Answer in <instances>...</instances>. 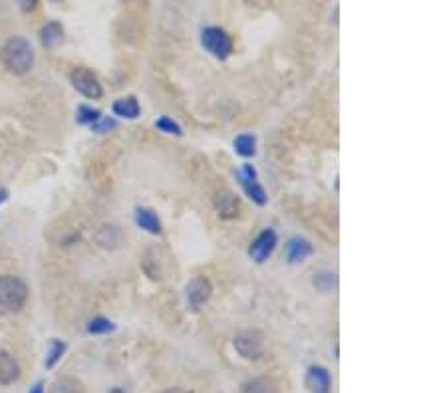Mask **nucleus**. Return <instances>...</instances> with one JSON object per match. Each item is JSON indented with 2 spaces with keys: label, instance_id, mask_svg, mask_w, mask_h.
<instances>
[{
  "label": "nucleus",
  "instance_id": "obj_1",
  "mask_svg": "<svg viewBox=\"0 0 447 393\" xmlns=\"http://www.w3.org/2000/svg\"><path fill=\"white\" fill-rule=\"evenodd\" d=\"M0 60H2L4 68L16 76L28 74L34 66V52H32L30 42L22 36L8 38L0 50Z\"/></svg>",
  "mask_w": 447,
  "mask_h": 393
},
{
  "label": "nucleus",
  "instance_id": "obj_2",
  "mask_svg": "<svg viewBox=\"0 0 447 393\" xmlns=\"http://www.w3.org/2000/svg\"><path fill=\"white\" fill-rule=\"evenodd\" d=\"M28 298L26 284L18 276H0V314L10 316L24 308Z\"/></svg>",
  "mask_w": 447,
  "mask_h": 393
},
{
  "label": "nucleus",
  "instance_id": "obj_3",
  "mask_svg": "<svg viewBox=\"0 0 447 393\" xmlns=\"http://www.w3.org/2000/svg\"><path fill=\"white\" fill-rule=\"evenodd\" d=\"M235 350L247 360H259L266 352V338L261 330H243L235 336Z\"/></svg>",
  "mask_w": 447,
  "mask_h": 393
},
{
  "label": "nucleus",
  "instance_id": "obj_4",
  "mask_svg": "<svg viewBox=\"0 0 447 393\" xmlns=\"http://www.w3.org/2000/svg\"><path fill=\"white\" fill-rule=\"evenodd\" d=\"M201 44L207 52H211L219 60L229 58L233 52V42L229 38V34L221 28H205L201 34Z\"/></svg>",
  "mask_w": 447,
  "mask_h": 393
},
{
  "label": "nucleus",
  "instance_id": "obj_5",
  "mask_svg": "<svg viewBox=\"0 0 447 393\" xmlns=\"http://www.w3.org/2000/svg\"><path fill=\"white\" fill-rule=\"evenodd\" d=\"M70 79H72V86L88 100H100L104 93L100 79L96 78V74L90 72L88 68H76Z\"/></svg>",
  "mask_w": 447,
  "mask_h": 393
},
{
  "label": "nucleus",
  "instance_id": "obj_6",
  "mask_svg": "<svg viewBox=\"0 0 447 393\" xmlns=\"http://www.w3.org/2000/svg\"><path fill=\"white\" fill-rule=\"evenodd\" d=\"M276 242H278V238H276L275 231H273V229H266V231H263L261 235L255 238V242L250 245V256L257 262H264L273 254V250L276 249Z\"/></svg>",
  "mask_w": 447,
  "mask_h": 393
},
{
  "label": "nucleus",
  "instance_id": "obj_7",
  "mask_svg": "<svg viewBox=\"0 0 447 393\" xmlns=\"http://www.w3.org/2000/svg\"><path fill=\"white\" fill-rule=\"evenodd\" d=\"M211 292H213V286H211V282L205 276L193 278L187 284V300L191 304V308L199 310L203 304H207V300L211 298Z\"/></svg>",
  "mask_w": 447,
  "mask_h": 393
},
{
  "label": "nucleus",
  "instance_id": "obj_8",
  "mask_svg": "<svg viewBox=\"0 0 447 393\" xmlns=\"http://www.w3.org/2000/svg\"><path fill=\"white\" fill-rule=\"evenodd\" d=\"M215 210H217V215L221 217V219H227V221H231V219H237L238 217V210H241V203H238V196L235 193H231V191H219L217 195H215Z\"/></svg>",
  "mask_w": 447,
  "mask_h": 393
},
{
  "label": "nucleus",
  "instance_id": "obj_9",
  "mask_svg": "<svg viewBox=\"0 0 447 393\" xmlns=\"http://www.w3.org/2000/svg\"><path fill=\"white\" fill-rule=\"evenodd\" d=\"M241 179H243V187L247 191V195L257 203V205H264L266 203V193L261 185L257 183V171L252 169L250 165H245L243 167V173H241Z\"/></svg>",
  "mask_w": 447,
  "mask_h": 393
},
{
  "label": "nucleus",
  "instance_id": "obj_10",
  "mask_svg": "<svg viewBox=\"0 0 447 393\" xmlns=\"http://www.w3.org/2000/svg\"><path fill=\"white\" fill-rule=\"evenodd\" d=\"M330 373L326 367L312 366L306 373V387L312 393H328L330 392Z\"/></svg>",
  "mask_w": 447,
  "mask_h": 393
},
{
  "label": "nucleus",
  "instance_id": "obj_11",
  "mask_svg": "<svg viewBox=\"0 0 447 393\" xmlns=\"http://www.w3.org/2000/svg\"><path fill=\"white\" fill-rule=\"evenodd\" d=\"M20 378V366L13 354L0 350V385H10Z\"/></svg>",
  "mask_w": 447,
  "mask_h": 393
},
{
  "label": "nucleus",
  "instance_id": "obj_12",
  "mask_svg": "<svg viewBox=\"0 0 447 393\" xmlns=\"http://www.w3.org/2000/svg\"><path fill=\"white\" fill-rule=\"evenodd\" d=\"M310 254H312V247H310L308 240H304V238H292V240H289V245H287V259H289V262H292V264L303 262Z\"/></svg>",
  "mask_w": 447,
  "mask_h": 393
},
{
  "label": "nucleus",
  "instance_id": "obj_13",
  "mask_svg": "<svg viewBox=\"0 0 447 393\" xmlns=\"http://www.w3.org/2000/svg\"><path fill=\"white\" fill-rule=\"evenodd\" d=\"M40 40L44 48H56L64 40V28L60 22H48L46 26L40 30Z\"/></svg>",
  "mask_w": 447,
  "mask_h": 393
},
{
  "label": "nucleus",
  "instance_id": "obj_14",
  "mask_svg": "<svg viewBox=\"0 0 447 393\" xmlns=\"http://www.w3.org/2000/svg\"><path fill=\"white\" fill-rule=\"evenodd\" d=\"M135 223L139 224L142 229H145L151 235H159L161 233V221L158 219V215L149 209H137L135 210Z\"/></svg>",
  "mask_w": 447,
  "mask_h": 393
},
{
  "label": "nucleus",
  "instance_id": "obj_15",
  "mask_svg": "<svg viewBox=\"0 0 447 393\" xmlns=\"http://www.w3.org/2000/svg\"><path fill=\"white\" fill-rule=\"evenodd\" d=\"M243 393H278V383L268 376H261V378L250 380L243 387Z\"/></svg>",
  "mask_w": 447,
  "mask_h": 393
},
{
  "label": "nucleus",
  "instance_id": "obj_16",
  "mask_svg": "<svg viewBox=\"0 0 447 393\" xmlns=\"http://www.w3.org/2000/svg\"><path fill=\"white\" fill-rule=\"evenodd\" d=\"M50 393H88L84 383L78 381L76 378H70V376H64V378H58L54 381L52 387H50Z\"/></svg>",
  "mask_w": 447,
  "mask_h": 393
},
{
  "label": "nucleus",
  "instance_id": "obj_17",
  "mask_svg": "<svg viewBox=\"0 0 447 393\" xmlns=\"http://www.w3.org/2000/svg\"><path fill=\"white\" fill-rule=\"evenodd\" d=\"M114 114L119 118L135 119L139 116V104L135 102V98H123L114 104Z\"/></svg>",
  "mask_w": 447,
  "mask_h": 393
},
{
  "label": "nucleus",
  "instance_id": "obj_18",
  "mask_svg": "<svg viewBox=\"0 0 447 393\" xmlns=\"http://www.w3.org/2000/svg\"><path fill=\"white\" fill-rule=\"evenodd\" d=\"M235 151H237L238 155H243V157H252L255 151H257V141H255V137L249 135V133L238 135L237 139H235Z\"/></svg>",
  "mask_w": 447,
  "mask_h": 393
},
{
  "label": "nucleus",
  "instance_id": "obj_19",
  "mask_svg": "<svg viewBox=\"0 0 447 393\" xmlns=\"http://www.w3.org/2000/svg\"><path fill=\"white\" fill-rule=\"evenodd\" d=\"M64 352H66V344L60 340H54L52 344H50V352H48V357H46V367L50 369V367H54L60 360H62V355H64Z\"/></svg>",
  "mask_w": 447,
  "mask_h": 393
},
{
  "label": "nucleus",
  "instance_id": "obj_20",
  "mask_svg": "<svg viewBox=\"0 0 447 393\" xmlns=\"http://www.w3.org/2000/svg\"><path fill=\"white\" fill-rule=\"evenodd\" d=\"M100 118H102V114H100L98 109L88 107V105H82L78 109V121L79 123H84V125H93Z\"/></svg>",
  "mask_w": 447,
  "mask_h": 393
},
{
  "label": "nucleus",
  "instance_id": "obj_21",
  "mask_svg": "<svg viewBox=\"0 0 447 393\" xmlns=\"http://www.w3.org/2000/svg\"><path fill=\"white\" fill-rule=\"evenodd\" d=\"M114 324L107 320V318H93L92 322H90V326H88V332L90 334H107V332H112L114 330Z\"/></svg>",
  "mask_w": 447,
  "mask_h": 393
},
{
  "label": "nucleus",
  "instance_id": "obj_22",
  "mask_svg": "<svg viewBox=\"0 0 447 393\" xmlns=\"http://www.w3.org/2000/svg\"><path fill=\"white\" fill-rule=\"evenodd\" d=\"M158 125V130H161L163 133H172V135H181V128L173 121L172 118H161L156 123Z\"/></svg>",
  "mask_w": 447,
  "mask_h": 393
},
{
  "label": "nucleus",
  "instance_id": "obj_23",
  "mask_svg": "<svg viewBox=\"0 0 447 393\" xmlns=\"http://www.w3.org/2000/svg\"><path fill=\"white\" fill-rule=\"evenodd\" d=\"M334 282H336V278H334V275H318L315 278V286L318 290H322V292H328L332 286H334Z\"/></svg>",
  "mask_w": 447,
  "mask_h": 393
},
{
  "label": "nucleus",
  "instance_id": "obj_24",
  "mask_svg": "<svg viewBox=\"0 0 447 393\" xmlns=\"http://www.w3.org/2000/svg\"><path fill=\"white\" fill-rule=\"evenodd\" d=\"M114 128H116V121H114V119H107V118H100L92 125V130L98 131V133H105V131L114 130Z\"/></svg>",
  "mask_w": 447,
  "mask_h": 393
},
{
  "label": "nucleus",
  "instance_id": "obj_25",
  "mask_svg": "<svg viewBox=\"0 0 447 393\" xmlns=\"http://www.w3.org/2000/svg\"><path fill=\"white\" fill-rule=\"evenodd\" d=\"M18 6H20V10L22 13H32L36 6H38V0H18Z\"/></svg>",
  "mask_w": 447,
  "mask_h": 393
},
{
  "label": "nucleus",
  "instance_id": "obj_26",
  "mask_svg": "<svg viewBox=\"0 0 447 393\" xmlns=\"http://www.w3.org/2000/svg\"><path fill=\"white\" fill-rule=\"evenodd\" d=\"M30 393H44V383L42 381H38L32 390H30Z\"/></svg>",
  "mask_w": 447,
  "mask_h": 393
},
{
  "label": "nucleus",
  "instance_id": "obj_27",
  "mask_svg": "<svg viewBox=\"0 0 447 393\" xmlns=\"http://www.w3.org/2000/svg\"><path fill=\"white\" fill-rule=\"evenodd\" d=\"M8 199V193H6V189H0V205L4 203Z\"/></svg>",
  "mask_w": 447,
  "mask_h": 393
},
{
  "label": "nucleus",
  "instance_id": "obj_28",
  "mask_svg": "<svg viewBox=\"0 0 447 393\" xmlns=\"http://www.w3.org/2000/svg\"><path fill=\"white\" fill-rule=\"evenodd\" d=\"M163 393H189V392H185V390H179V387H172V390H167V392H163Z\"/></svg>",
  "mask_w": 447,
  "mask_h": 393
},
{
  "label": "nucleus",
  "instance_id": "obj_29",
  "mask_svg": "<svg viewBox=\"0 0 447 393\" xmlns=\"http://www.w3.org/2000/svg\"><path fill=\"white\" fill-rule=\"evenodd\" d=\"M112 393H121V392H119V390H116V392H112Z\"/></svg>",
  "mask_w": 447,
  "mask_h": 393
}]
</instances>
